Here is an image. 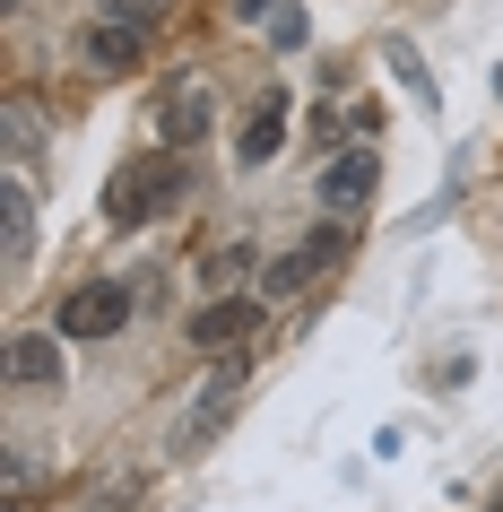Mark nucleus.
Returning <instances> with one entry per match:
<instances>
[{"instance_id": "obj_7", "label": "nucleus", "mask_w": 503, "mask_h": 512, "mask_svg": "<svg viewBox=\"0 0 503 512\" xmlns=\"http://www.w3.org/2000/svg\"><path fill=\"white\" fill-rule=\"evenodd\" d=\"M87 61H96V70H113V79H131L139 61H148V27H131V18H105V27L87 35Z\"/></svg>"}, {"instance_id": "obj_11", "label": "nucleus", "mask_w": 503, "mask_h": 512, "mask_svg": "<svg viewBox=\"0 0 503 512\" xmlns=\"http://www.w3.org/2000/svg\"><path fill=\"white\" fill-rule=\"evenodd\" d=\"M174 0H105V18H131V27H157Z\"/></svg>"}, {"instance_id": "obj_4", "label": "nucleus", "mask_w": 503, "mask_h": 512, "mask_svg": "<svg viewBox=\"0 0 503 512\" xmlns=\"http://www.w3.org/2000/svg\"><path fill=\"white\" fill-rule=\"evenodd\" d=\"M122 322H131V287H113V278H96L61 304V339H113Z\"/></svg>"}, {"instance_id": "obj_12", "label": "nucleus", "mask_w": 503, "mask_h": 512, "mask_svg": "<svg viewBox=\"0 0 503 512\" xmlns=\"http://www.w3.org/2000/svg\"><path fill=\"white\" fill-rule=\"evenodd\" d=\"M235 9H243V18H261V9H278V0H235Z\"/></svg>"}, {"instance_id": "obj_6", "label": "nucleus", "mask_w": 503, "mask_h": 512, "mask_svg": "<svg viewBox=\"0 0 503 512\" xmlns=\"http://www.w3.org/2000/svg\"><path fill=\"white\" fill-rule=\"evenodd\" d=\"M373 183H382V157H373V148H339V157L321 165V200H330V209L373 200Z\"/></svg>"}, {"instance_id": "obj_9", "label": "nucleus", "mask_w": 503, "mask_h": 512, "mask_svg": "<svg viewBox=\"0 0 503 512\" xmlns=\"http://www.w3.org/2000/svg\"><path fill=\"white\" fill-rule=\"evenodd\" d=\"M0 217H9V270H27V252H35V200H27L18 174L0 183Z\"/></svg>"}, {"instance_id": "obj_5", "label": "nucleus", "mask_w": 503, "mask_h": 512, "mask_svg": "<svg viewBox=\"0 0 503 512\" xmlns=\"http://www.w3.org/2000/svg\"><path fill=\"white\" fill-rule=\"evenodd\" d=\"M200 131H209V87H200V79H174L157 96V139H165V148H191Z\"/></svg>"}, {"instance_id": "obj_8", "label": "nucleus", "mask_w": 503, "mask_h": 512, "mask_svg": "<svg viewBox=\"0 0 503 512\" xmlns=\"http://www.w3.org/2000/svg\"><path fill=\"white\" fill-rule=\"evenodd\" d=\"M278 139H287V96H278V87H269L261 105H252V122H243V139H235V157H243V165H269V157H278Z\"/></svg>"}, {"instance_id": "obj_3", "label": "nucleus", "mask_w": 503, "mask_h": 512, "mask_svg": "<svg viewBox=\"0 0 503 512\" xmlns=\"http://www.w3.org/2000/svg\"><path fill=\"white\" fill-rule=\"evenodd\" d=\"M261 322H269V296L252 287V296H217V304H200L183 330H191V348H243Z\"/></svg>"}, {"instance_id": "obj_1", "label": "nucleus", "mask_w": 503, "mask_h": 512, "mask_svg": "<svg viewBox=\"0 0 503 512\" xmlns=\"http://www.w3.org/2000/svg\"><path fill=\"white\" fill-rule=\"evenodd\" d=\"M183 191H191V165L165 148V157H139V165H122L105 183V217L113 226H148V217H165Z\"/></svg>"}, {"instance_id": "obj_10", "label": "nucleus", "mask_w": 503, "mask_h": 512, "mask_svg": "<svg viewBox=\"0 0 503 512\" xmlns=\"http://www.w3.org/2000/svg\"><path fill=\"white\" fill-rule=\"evenodd\" d=\"M9 374L18 382H61V339H44V330L9 339Z\"/></svg>"}, {"instance_id": "obj_13", "label": "nucleus", "mask_w": 503, "mask_h": 512, "mask_svg": "<svg viewBox=\"0 0 503 512\" xmlns=\"http://www.w3.org/2000/svg\"><path fill=\"white\" fill-rule=\"evenodd\" d=\"M486 512H503V495H495V504H486Z\"/></svg>"}, {"instance_id": "obj_2", "label": "nucleus", "mask_w": 503, "mask_h": 512, "mask_svg": "<svg viewBox=\"0 0 503 512\" xmlns=\"http://www.w3.org/2000/svg\"><path fill=\"white\" fill-rule=\"evenodd\" d=\"M347 243H356L347 226H321V235H304L295 252H278V261L261 270V296L278 304V296H295V287H313V278L330 270V261H347Z\"/></svg>"}]
</instances>
